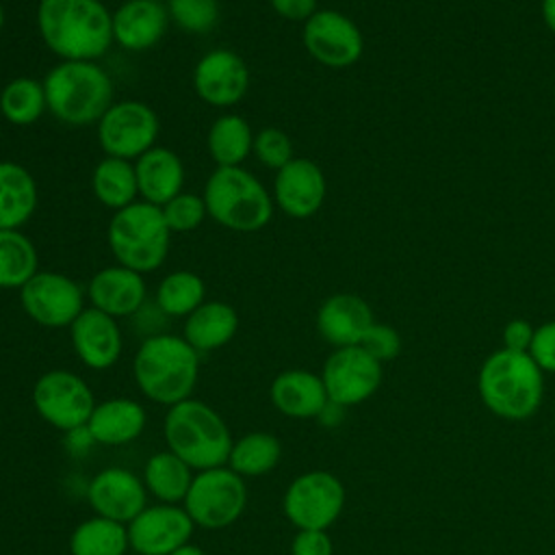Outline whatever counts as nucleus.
<instances>
[{
    "label": "nucleus",
    "instance_id": "nucleus-1",
    "mask_svg": "<svg viewBox=\"0 0 555 555\" xmlns=\"http://www.w3.org/2000/svg\"><path fill=\"white\" fill-rule=\"evenodd\" d=\"M35 20L61 61H98L113 46V13L102 0H39Z\"/></svg>",
    "mask_w": 555,
    "mask_h": 555
},
{
    "label": "nucleus",
    "instance_id": "nucleus-2",
    "mask_svg": "<svg viewBox=\"0 0 555 555\" xmlns=\"http://www.w3.org/2000/svg\"><path fill=\"white\" fill-rule=\"evenodd\" d=\"M132 377L147 401L171 408L193 397L199 379V353L176 334L145 336L132 358Z\"/></svg>",
    "mask_w": 555,
    "mask_h": 555
},
{
    "label": "nucleus",
    "instance_id": "nucleus-3",
    "mask_svg": "<svg viewBox=\"0 0 555 555\" xmlns=\"http://www.w3.org/2000/svg\"><path fill=\"white\" fill-rule=\"evenodd\" d=\"M163 436L167 449L184 460L195 473L225 466L234 442L223 416L195 397L167 408Z\"/></svg>",
    "mask_w": 555,
    "mask_h": 555
},
{
    "label": "nucleus",
    "instance_id": "nucleus-4",
    "mask_svg": "<svg viewBox=\"0 0 555 555\" xmlns=\"http://www.w3.org/2000/svg\"><path fill=\"white\" fill-rule=\"evenodd\" d=\"M48 113L67 126L98 124L111 108L115 85L95 61H59L43 78Z\"/></svg>",
    "mask_w": 555,
    "mask_h": 555
},
{
    "label": "nucleus",
    "instance_id": "nucleus-5",
    "mask_svg": "<svg viewBox=\"0 0 555 555\" xmlns=\"http://www.w3.org/2000/svg\"><path fill=\"white\" fill-rule=\"evenodd\" d=\"M488 410L509 421L529 418L542 401V369L527 351L499 349L486 358L477 377Z\"/></svg>",
    "mask_w": 555,
    "mask_h": 555
},
{
    "label": "nucleus",
    "instance_id": "nucleus-6",
    "mask_svg": "<svg viewBox=\"0 0 555 555\" xmlns=\"http://www.w3.org/2000/svg\"><path fill=\"white\" fill-rule=\"evenodd\" d=\"M202 197L208 217L234 232H258L273 217V195L241 165L215 167Z\"/></svg>",
    "mask_w": 555,
    "mask_h": 555
},
{
    "label": "nucleus",
    "instance_id": "nucleus-7",
    "mask_svg": "<svg viewBox=\"0 0 555 555\" xmlns=\"http://www.w3.org/2000/svg\"><path fill=\"white\" fill-rule=\"evenodd\" d=\"M106 241L117 264L139 273H152L169 254L171 230L165 223L160 206L137 199L113 212Z\"/></svg>",
    "mask_w": 555,
    "mask_h": 555
},
{
    "label": "nucleus",
    "instance_id": "nucleus-8",
    "mask_svg": "<svg viewBox=\"0 0 555 555\" xmlns=\"http://www.w3.org/2000/svg\"><path fill=\"white\" fill-rule=\"evenodd\" d=\"M182 507L202 529H225L234 525L247 507V486L230 466L197 470Z\"/></svg>",
    "mask_w": 555,
    "mask_h": 555
},
{
    "label": "nucleus",
    "instance_id": "nucleus-9",
    "mask_svg": "<svg viewBox=\"0 0 555 555\" xmlns=\"http://www.w3.org/2000/svg\"><path fill=\"white\" fill-rule=\"evenodd\" d=\"M95 403V395L85 377L67 369L46 371L33 386L35 412L43 423L63 434L85 427Z\"/></svg>",
    "mask_w": 555,
    "mask_h": 555
},
{
    "label": "nucleus",
    "instance_id": "nucleus-10",
    "mask_svg": "<svg viewBox=\"0 0 555 555\" xmlns=\"http://www.w3.org/2000/svg\"><path fill=\"white\" fill-rule=\"evenodd\" d=\"M345 507V486L327 470H306L297 475L282 496L284 516L297 529L332 527Z\"/></svg>",
    "mask_w": 555,
    "mask_h": 555
},
{
    "label": "nucleus",
    "instance_id": "nucleus-11",
    "mask_svg": "<svg viewBox=\"0 0 555 555\" xmlns=\"http://www.w3.org/2000/svg\"><path fill=\"white\" fill-rule=\"evenodd\" d=\"M158 115L141 100L113 102L98 121V141L106 156L137 160L156 145Z\"/></svg>",
    "mask_w": 555,
    "mask_h": 555
},
{
    "label": "nucleus",
    "instance_id": "nucleus-12",
    "mask_svg": "<svg viewBox=\"0 0 555 555\" xmlns=\"http://www.w3.org/2000/svg\"><path fill=\"white\" fill-rule=\"evenodd\" d=\"M20 304L37 325L59 330L69 327L85 310V291L65 273L37 271L20 288Z\"/></svg>",
    "mask_w": 555,
    "mask_h": 555
},
{
    "label": "nucleus",
    "instance_id": "nucleus-13",
    "mask_svg": "<svg viewBox=\"0 0 555 555\" xmlns=\"http://www.w3.org/2000/svg\"><path fill=\"white\" fill-rule=\"evenodd\" d=\"M301 41L317 63L332 69L358 63L364 52V37L358 24L334 9H317L304 22Z\"/></svg>",
    "mask_w": 555,
    "mask_h": 555
},
{
    "label": "nucleus",
    "instance_id": "nucleus-14",
    "mask_svg": "<svg viewBox=\"0 0 555 555\" xmlns=\"http://www.w3.org/2000/svg\"><path fill=\"white\" fill-rule=\"evenodd\" d=\"M327 399L336 405H358L366 401L382 384V362L360 345L334 349L321 371Z\"/></svg>",
    "mask_w": 555,
    "mask_h": 555
},
{
    "label": "nucleus",
    "instance_id": "nucleus-15",
    "mask_svg": "<svg viewBox=\"0 0 555 555\" xmlns=\"http://www.w3.org/2000/svg\"><path fill=\"white\" fill-rule=\"evenodd\" d=\"M130 551L139 555H171L191 542L195 522L182 505H145L128 525Z\"/></svg>",
    "mask_w": 555,
    "mask_h": 555
},
{
    "label": "nucleus",
    "instance_id": "nucleus-16",
    "mask_svg": "<svg viewBox=\"0 0 555 555\" xmlns=\"http://www.w3.org/2000/svg\"><path fill=\"white\" fill-rule=\"evenodd\" d=\"M193 89L210 106H234L249 89V67L234 50H210L193 69Z\"/></svg>",
    "mask_w": 555,
    "mask_h": 555
},
{
    "label": "nucleus",
    "instance_id": "nucleus-17",
    "mask_svg": "<svg viewBox=\"0 0 555 555\" xmlns=\"http://www.w3.org/2000/svg\"><path fill=\"white\" fill-rule=\"evenodd\" d=\"M85 496L95 516L124 525L147 505V488L143 479L121 466H108L95 473L87 483Z\"/></svg>",
    "mask_w": 555,
    "mask_h": 555
},
{
    "label": "nucleus",
    "instance_id": "nucleus-18",
    "mask_svg": "<svg viewBox=\"0 0 555 555\" xmlns=\"http://www.w3.org/2000/svg\"><path fill=\"white\" fill-rule=\"evenodd\" d=\"M327 182L310 158H293L273 178V204L293 219L312 217L325 202Z\"/></svg>",
    "mask_w": 555,
    "mask_h": 555
},
{
    "label": "nucleus",
    "instance_id": "nucleus-19",
    "mask_svg": "<svg viewBox=\"0 0 555 555\" xmlns=\"http://www.w3.org/2000/svg\"><path fill=\"white\" fill-rule=\"evenodd\" d=\"M69 340L76 358L93 371L117 364L124 351V336L115 317L89 306L69 325Z\"/></svg>",
    "mask_w": 555,
    "mask_h": 555
},
{
    "label": "nucleus",
    "instance_id": "nucleus-20",
    "mask_svg": "<svg viewBox=\"0 0 555 555\" xmlns=\"http://www.w3.org/2000/svg\"><path fill=\"white\" fill-rule=\"evenodd\" d=\"M87 299L93 308L115 319L132 317L147 304V286L143 273L121 264H111L89 280Z\"/></svg>",
    "mask_w": 555,
    "mask_h": 555
},
{
    "label": "nucleus",
    "instance_id": "nucleus-21",
    "mask_svg": "<svg viewBox=\"0 0 555 555\" xmlns=\"http://www.w3.org/2000/svg\"><path fill=\"white\" fill-rule=\"evenodd\" d=\"M167 26L169 13L160 0H126L113 11V41L130 52L160 43Z\"/></svg>",
    "mask_w": 555,
    "mask_h": 555
},
{
    "label": "nucleus",
    "instance_id": "nucleus-22",
    "mask_svg": "<svg viewBox=\"0 0 555 555\" xmlns=\"http://www.w3.org/2000/svg\"><path fill=\"white\" fill-rule=\"evenodd\" d=\"M373 323L371 306L353 293L330 295L317 310V330L336 349L360 345Z\"/></svg>",
    "mask_w": 555,
    "mask_h": 555
},
{
    "label": "nucleus",
    "instance_id": "nucleus-23",
    "mask_svg": "<svg viewBox=\"0 0 555 555\" xmlns=\"http://www.w3.org/2000/svg\"><path fill=\"white\" fill-rule=\"evenodd\" d=\"M269 399L280 414L295 421L319 418L330 401L321 375L306 369L278 373L269 386Z\"/></svg>",
    "mask_w": 555,
    "mask_h": 555
},
{
    "label": "nucleus",
    "instance_id": "nucleus-24",
    "mask_svg": "<svg viewBox=\"0 0 555 555\" xmlns=\"http://www.w3.org/2000/svg\"><path fill=\"white\" fill-rule=\"evenodd\" d=\"M147 425V412L143 403L130 397H111L98 401L89 421L87 431L95 444L121 447L134 442Z\"/></svg>",
    "mask_w": 555,
    "mask_h": 555
},
{
    "label": "nucleus",
    "instance_id": "nucleus-25",
    "mask_svg": "<svg viewBox=\"0 0 555 555\" xmlns=\"http://www.w3.org/2000/svg\"><path fill=\"white\" fill-rule=\"evenodd\" d=\"M139 195L143 202L154 206L167 204L171 197L182 193L184 165L182 158L163 145H154L134 160Z\"/></svg>",
    "mask_w": 555,
    "mask_h": 555
},
{
    "label": "nucleus",
    "instance_id": "nucleus-26",
    "mask_svg": "<svg viewBox=\"0 0 555 555\" xmlns=\"http://www.w3.org/2000/svg\"><path fill=\"white\" fill-rule=\"evenodd\" d=\"M238 330V314L225 301H204L184 319L182 338L197 351L208 353L225 347Z\"/></svg>",
    "mask_w": 555,
    "mask_h": 555
},
{
    "label": "nucleus",
    "instance_id": "nucleus-27",
    "mask_svg": "<svg viewBox=\"0 0 555 555\" xmlns=\"http://www.w3.org/2000/svg\"><path fill=\"white\" fill-rule=\"evenodd\" d=\"M37 197L33 173L15 160H0V230H20L28 223Z\"/></svg>",
    "mask_w": 555,
    "mask_h": 555
},
{
    "label": "nucleus",
    "instance_id": "nucleus-28",
    "mask_svg": "<svg viewBox=\"0 0 555 555\" xmlns=\"http://www.w3.org/2000/svg\"><path fill=\"white\" fill-rule=\"evenodd\" d=\"M193 475V468L167 449L156 451L147 457V462L143 464L141 479L147 488V494H152L158 503L182 505L191 488Z\"/></svg>",
    "mask_w": 555,
    "mask_h": 555
},
{
    "label": "nucleus",
    "instance_id": "nucleus-29",
    "mask_svg": "<svg viewBox=\"0 0 555 555\" xmlns=\"http://www.w3.org/2000/svg\"><path fill=\"white\" fill-rule=\"evenodd\" d=\"M91 189L95 199L113 212L134 204L139 197L134 163L115 156H104L93 169Z\"/></svg>",
    "mask_w": 555,
    "mask_h": 555
},
{
    "label": "nucleus",
    "instance_id": "nucleus-30",
    "mask_svg": "<svg viewBox=\"0 0 555 555\" xmlns=\"http://www.w3.org/2000/svg\"><path fill=\"white\" fill-rule=\"evenodd\" d=\"M282 460V442L271 431H247L232 442L228 464L236 475L262 477L269 475Z\"/></svg>",
    "mask_w": 555,
    "mask_h": 555
},
{
    "label": "nucleus",
    "instance_id": "nucleus-31",
    "mask_svg": "<svg viewBox=\"0 0 555 555\" xmlns=\"http://www.w3.org/2000/svg\"><path fill=\"white\" fill-rule=\"evenodd\" d=\"M67 548L69 555H128V527L93 514L74 527Z\"/></svg>",
    "mask_w": 555,
    "mask_h": 555
},
{
    "label": "nucleus",
    "instance_id": "nucleus-32",
    "mask_svg": "<svg viewBox=\"0 0 555 555\" xmlns=\"http://www.w3.org/2000/svg\"><path fill=\"white\" fill-rule=\"evenodd\" d=\"M206 147L217 167H238L254 150V132L245 117L228 113L212 121Z\"/></svg>",
    "mask_w": 555,
    "mask_h": 555
},
{
    "label": "nucleus",
    "instance_id": "nucleus-33",
    "mask_svg": "<svg viewBox=\"0 0 555 555\" xmlns=\"http://www.w3.org/2000/svg\"><path fill=\"white\" fill-rule=\"evenodd\" d=\"M206 301V284L204 280L189 271L178 269L167 273L154 293V304L165 317H189L195 308Z\"/></svg>",
    "mask_w": 555,
    "mask_h": 555
},
{
    "label": "nucleus",
    "instance_id": "nucleus-34",
    "mask_svg": "<svg viewBox=\"0 0 555 555\" xmlns=\"http://www.w3.org/2000/svg\"><path fill=\"white\" fill-rule=\"evenodd\" d=\"M48 111L43 80L17 76L0 91V115L13 126H30Z\"/></svg>",
    "mask_w": 555,
    "mask_h": 555
},
{
    "label": "nucleus",
    "instance_id": "nucleus-35",
    "mask_svg": "<svg viewBox=\"0 0 555 555\" xmlns=\"http://www.w3.org/2000/svg\"><path fill=\"white\" fill-rule=\"evenodd\" d=\"M39 271V256L22 230H0V288H22Z\"/></svg>",
    "mask_w": 555,
    "mask_h": 555
},
{
    "label": "nucleus",
    "instance_id": "nucleus-36",
    "mask_svg": "<svg viewBox=\"0 0 555 555\" xmlns=\"http://www.w3.org/2000/svg\"><path fill=\"white\" fill-rule=\"evenodd\" d=\"M169 20L186 33H210L219 22L217 0H167Z\"/></svg>",
    "mask_w": 555,
    "mask_h": 555
},
{
    "label": "nucleus",
    "instance_id": "nucleus-37",
    "mask_svg": "<svg viewBox=\"0 0 555 555\" xmlns=\"http://www.w3.org/2000/svg\"><path fill=\"white\" fill-rule=\"evenodd\" d=\"M165 223L169 225L171 234L173 232H191L195 228L202 225V221L208 217L206 204L202 195L195 193H178L176 197H171L167 204L160 206Z\"/></svg>",
    "mask_w": 555,
    "mask_h": 555
},
{
    "label": "nucleus",
    "instance_id": "nucleus-38",
    "mask_svg": "<svg viewBox=\"0 0 555 555\" xmlns=\"http://www.w3.org/2000/svg\"><path fill=\"white\" fill-rule=\"evenodd\" d=\"M254 156L260 165L269 169H282L288 160H293V143L288 134L280 128H262L254 134Z\"/></svg>",
    "mask_w": 555,
    "mask_h": 555
},
{
    "label": "nucleus",
    "instance_id": "nucleus-39",
    "mask_svg": "<svg viewBox=\"0 0 555 555\" xmlns=\"http://www.w3.org/2000/svg\"><path fill=\"white\" fill-rule=\"evenodd\" d=\"M360 347L371 353L377 362H388L399 356L401 351V336L395 327L386 323H373L364 338L360 340Z\"/></svg>",
    "mask_w": 555,
    "mask_h": 555
},
{
    "label": "nucleus",
    "instance_id": "nucleus-40",
    "mask_svg": "<svg viewBox=\"0 0 555 555\" xmlns=\"http://www.w3.org/2000/svg\"><path fill=\"white\" fill-rule=\"evenodd\" d=\"M527 353L542 371L555 373V321H546L540 327H535Z\"/></svg>",
    "mask_w": 555,
    "mask_h": 555
},
{
    "label": "nucleus",
    "instance_id": "nucleus-41",
    "mask_svg": "<svg viewBox=\"0 0 555 555\" xmlns=\"http://www.w3.org/2000/svg\"><path fill=\"white\" fill-rule=\"evenodd\" d=\"M334 544L325 529H297L291 542V555H332Z\"/></svg>",
    "mask_w": 555,
    "mask_h": 555
},
{
    "label": "nucleus",
    "instance_id": "nucleus-42",
    "mask_svg": "<svg viewBox=\"0 0 555 555\" xmlns=\"http://www.w3.org/2000/svg\"><path fill=\"white\" fill-rule=\"evenodd\" d=\"M533 332L535 327L525 321V319H512L505 327H503V349L509 351H529L531 340H533Z\"/></svg>",
    "mask_w": 555,
    "mask_h": 555
},
{
    "label": "nucleus",
    "instance_id": "nucleus-43",
    "mask_svg": "<svg viewBox=\"0 0 555 555\" xmlns=\"http://www.w3.org/2000/svg\"><path fill=\"white\" fill-rule=\"evenodd\" d=\"M271 9L291 22H306L310 15L317 13V0H269Z\"/></svg>",
    "mask_w": 555,
    "mask_h": 555
},
{
    "label": "nucleus",
    "instance_id": "nucleus-44",
    "mask_svg": "<svg viewBox=\"0 0 555 555\" xmlns=\"http://www.w3.org/2000/svg\"><path fill=\"white\" fill-rule=\"evenodd\" d=\"M65 436H67V447L72 453H85L91 444H95L93 438L89 436L87 427H78L74 431H67Z\"/></svg>",
    "mask_w": 555,
    "mask_h": 555
},
{
    "label": "nucleus",
    "instance_id": "nucleus-45",
    "mask_svg": "<svg viewBox=\"0 0 555 555\" xmlns=\"http://www.w3.org/2000/svg\"><path fill=\"white\" fill-rule=\"evenodd\" d=\"M542 17L546 28L555 35V0H542Z\"/></svg>",
    "mask_w": 555,
    "mask_h": 555
},
{
    "label": "nucleus",
    "instance_id": "nucleus-46",
    "mask_svg": "<svg viewBox=\"0 0 555 555\" xmlns=\"http://www.w3.org/2000/svg\"><path fill=\"white\" fill-rule=\"evenodd\" d=\"M171 555H206V551L199 548V546H195V544H191V542H186L184 546L176 548Z\"/></svg>",
    "mask_w": 555,
    "mask_h": 555
},
{
    "label": "nucleus",
    "instance_id": "nucleus-47",
    "mask_svg": "<svg viewBox=\"0 0 555 555\" xmlns=\"http://www.w3.org/2000/svg\"><path fill=\"white\" fill-rule=\"evenodd\" d=\"M4 20H7V15H4V7H2V2H0V30L4 28Z\"/></svg>",
    "mask_w": 555,
    "mask_h": 555
},
{
    "label": "nucleus",
    "instance_id": "nucleus-48",
    "mask_svg": "<svg viewBox=\"0 0 555 555\" xmlns=\"http://www.w3.org/2000/svg\"><path fill=\"white\" fill-rule=\"evenodd\" d=\"M128 555H139V553H132V551H130V553H128Z\"/></svg>",
    "mask_w": 555,
    "mask_h": 555
}]
</instances>
